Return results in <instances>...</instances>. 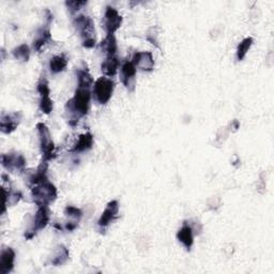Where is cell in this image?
<instances>
[{"instance_id":"1","label":"cell","mask_w":274,"mask_h":274,"mask_svg":"<svg viewBox=\"0 0 274 274\" xmlns=\"http://www.w3.org/2000/svg\"><path fill=\"white\" fill-rule=\"evenodd\" d=\"M93 87L77 85L72 99L68 100L65 104L66 113L70 117L71 125H75L81 117L86 116L90 109L91 97H93Z\"/></svg>"},{"instance_id":"2","label":"cell","mask_w":274,"mask_h":274,"mask_svg":"<svg viewBox=\"0 0 274 274\" xmlns=\"http://www.w3.org/2000/svg\"><path fill=\"white\" fill-rule=\"evenodd\" d=\"M73 25L81 34L83 47L86 49H93L96 45V28L95 22L90 16L78 15L74 18Z\"/></svg>"},{"instance_id":"3","label":"cell","mask_w":274,"mask_h":274,"mask_svg":"<svg viewBox=\"0 0 274 274\" xmlns=\"http://www.w3.org/2000/svg\"><path fill=\"white\" fill-rule=\"evenodd\" d=\"M57 188L49 180L40 185L31 187V196L38 207L40 206H50L57 198Z\"/></svg>"},{"instance_id":"4","label":"cell","mask_w":274,"mask_h":274,"mask_svg":"<svg viewBox=\"0 0 274 274\" xmlns=\"http://www.w3.org/2000/svg\"><path fill=\"white\" fill-rule=\"evenodd\" d=\"M37 131L39 135V142L43 161L49 162L56 156V147L53 142L51 132L48 128V125L43 122L37 123Z\"/></svg>"},{"instance_id":"5","label":"cell","mask_w":274,"mask_h":274,"mask_svg":"<svg viewBox=\"0 0 274 274\" xmlns=\"http://www.w3.org/2000/svg\"><path fill=\"white\" fill-rule=\"evenodd\" d=\"M113 89H115V83H113L112 79L106 76H102L95 82L93 87V95L99 104L105 105L111 99Z\"/></svg>"},{"instance_id":"6","label":"cell","mask_w":274,"mask_h":274,"mask_svg":"<svg viewBox=\"0 0 274 274\" xmlns=\"http://www.w3.org/2000/svg\"><path fill=\"white\" fill-rule=\"evenodd\" d=\"M50 220H51V210L49 206H40V207H38L36 214H34L33 224L31 228L25 233V238L27 240L32 239L37 235L38 232L44 230V228L49 225Z\"/></svg>"},{"instance_id":"7","label":"cell","mask_w":274,"mask_h":274,"mask_svg":"<svg viewBox=\"0 0 274 274\" xmlns=\"http://www.w3.org/2000/svg\"><path fill=\"white\" fill-rule=\"evenodd\" d=\"M122 16L118 11L110 6L105 8L104 17H103V26L106 31V34H115V32L122 25Z\"/></svg>"},{"instance_id":"8","label":"cell","mask_w":274,"mask_h":274,"mask_svg":"<svg viewBox=\"0 0 274 274\" xmlns=\"http://www.w3.org/2000/svg\"><path fill=\"white\" fill-rule=\"evenodd\" d=\"M27 161L25 156L19 152H10L2 155V165L10 171H18L21 173L26 168Z\"/></svg>"},{"instance_id":"9","label":"cell","mask_w":274,"mask_h":274,"mask_svg":"<svg viewBox=\"0 0 274 274\" xmlns=\"http://www.w3.org/2000/svg\"><path fill=\"white\" fill-rule=\"evenodd\" d=\"M137 68L132 61L125 60L120 67V79L123 86L129 91H134L136 85Z\"/></svg>"},{"instance_id":"10","label":"cell","mask_w":274,"mask_h":274,"mask_svg":"<svg viewBox=\"0 0 274 274\" xmlns=\"http://www.w3.org/2000/svg\"><path fill=\"white\" fill-rule=\"evenodd\" d=\"M22 118V113L20 111H13L2 113L0 117V130L4 134L13 133L19 125Z\"/></svg>"},{"instance_id":"11","label":"cell","mask_w":274,"mask_h":274,"mask_svg":"<svg viewBox=\"0 0 274 274\" xmlns=\"http://www.w3.org/2000/svg\"><path fill=\"white\" fill-rule=\"evenodd\" d=\"M136 66L137 70L144 72H151L154 68V59L153 55L150 52H137L133 55L131 60Z\"/></svg>"},{"instance_id":"12","label":"cell","mask_w":274,"mask_h":274,"mask_svg":"<svg viewBox=\"0 0 274 274\" xmlns=\"http://www.w3.org/2000/svg\"><path fill=\"white\" fill-rule=\"evenodd\" d=\"M119 213V202L118 200L113 199L110 200L107 204L105 209L103 210L100 219L98 221V225L101 228V230H105V228L113 221Z\"/></svg>"},{"instance_id":"13","label":"cell","mask_w":274,"mask_h":274,"mask_svg":"<svg viewBox=\"0 0 274 274\" xmlns=\"http://www.w3.org/2000/svg\"><path fill=\"white\" fill-rule=\"evenodd\" d=\"M16 254L12 247H4L0 253V274H8L14 269Z\"/></svg>"},{"instance_id":"14","label":"cell","mask_w":274,"mask_h":274,"mask_svg":"<svg viewBox=\"0 0 274 274\" xmlns=\"http://www.w3.org/2000/svg\"><path fill=\"white\" fill-rule=\"evenodd\" d=\"M177 239L188 250H190L194 244V228L188 222H185L177 233Z\"/></svg>"},{"instance_id":"15","label":"cell","mask_w":274,"mask_h":274,"mask_svg":"<svg viewBox=\"0 0 274 274\" xmlns=\"http://www.w3.org/2000/svg\"><path fill=\"white\" fill-rule=\"evenodd\" d=\"M94 135L90 132H86L84 134H81L78 137V140L74 144L73 148L71 149V152L74 153H81L90 150L94 147Z\"/></svg>"},{"instance_id":"16","label":"cell","mask_w":274,"mask_h":274,"mask_svg":"<svg viewBox=\"0 0 274 274\" xmlns=\"http://www.w3.org/2000/svg\"><path fill=\"white\" fill-rule=\"evenodd\" d=\"M120 66V60L117 56H110L106 57V59L102 62L101 70L102 73L106 77L115 76L118 72V68Z\"/></svg>"},{"instance_id":"17","label":"cell","mask_w":274,"mask_h":274,"mask_svg":"<svg viewBox=\"0 0 274 274\" xmlns=\"http://www.w3.org/2000/svg\"><path fill=\"white\" fill-rule=\"evenodd\" d=\"M48 169H49V162L42 161L41 164L38 166V168L34 170L29 177V185L30 188L33 186H37L42 184V182L49 180L48 179Z\"/></svg>"},{"instance_id":"18","label":"cell","mask_w":274,"mask_h":274,"mask_svg":"<svg viewBox=\"0 0 274 274\" xmlns=\"http://www.w3.org/2000/svg\"><path fill=\"white\" fill-rule=\"evenodd\" d=\"M51 41H52V32L50 26H45L38 31L36 39L33 40L32 44L33 50L36 52H40L44 48V45L48 44Z\"/></svg>"},{"instance_id":"19","label":"cell","mask_w":274,"mask_h":274,"mask_svg":"<svg viewBox=\"0 0 274 274\" xmlns=\"http://www.w3.org/2000/svg\"><path fill=\"white\" fill-rule=\"evenodd\" d=\"M101 50L106 55V57L116 56L118 51V45L115 34H107L105 39L101 42Z\"/></svg>"},{"instance_id":"20","label":"cell","mask_w":274,"mask_h":274,"mask_svg":"<svg viewBox=\"0 0 274 274\" xmlns=\"http://www.w3.org/2000/svg\"><path fill=\"white\" fill-rule=\"evenodd\" d=\"M50 71L53 74H58L62 71H64L67 66V58L61 54V55H56L52 57L50 60Z\"/></svg>"},{"instance_id":"21","label":"cell","mask_w":274,"mask_h":274,"mask_svg":"<svg viewBox=\"0 0 274 274\" xmlns=\"http://www.w3.org/2000/svg\"><path fill=\"white\" fill-rule=\"evenodd\" d=\"M68 257H70V252H68V249L64 245H58L55 249L53 258L51 259V264L56 267L61 266L65 264Z\"/></svg>"},{"instance_id":"22","label":"cell","mask_w":274,"mask_h":274,"mask_svg":"<svg viewBox=\"0 0 274 274\" xmlns=\"http://www.w3.org/2000/svg\"><path fill=\"white\" fill-rule=\"evenodd\" d=\"M11 53H12L15 59L22 62H27L30 58V48L26 43H22L18 45V47L14 48Z\"/></svg>"},{"instance_id":"23","label":"cell","mask_w":274,"mask_h":274,"mask_svg":"<svg viewBox=\"0 0 274 274\" xmlns=\"http://www.w3.org/2000/svg\"><path fill=\"white\" fill-rule=\"evenodd\" d=\"M254 43V40L252 37H247L245 39H243L241 42H240L238 44V48H237V59L239 61H242L245 56L247 54V52L249 51L250 47H252Z\"/></svg>"},{"instance_id":"24","label":"cell","mask_w":274,"mask_h":274,"mask_svg":"<svg viewBox=\"0 0 274 274\" xmlns=\"http://www.w3.org/2000/svg\"><path fill=\"white\" fill-rule=\"evenodd\" d=\"M64 214L68 219H73L74 222H79L83 216V211L77 207H74V206H66L64 209Z\"/></svg>"},{"instance_id":"25","label":"cell","mask_w":274,"mask_h":274,"mask_svg":"<svg viewBox=\"0 0 274 274\" xmlns=\"http://www.w3.org/2000/svg\"><path fill=\"white\" fill-rule=\"evenodd\" d=\"M37 90H38V93L40 95V98L51 97L50 96L51 95V88H50V85H49V81L44 75L40 78V81H39L38 86H37Z\"/></svg>"},{"instance_id":"26","label":"cell","mask_w":274,"mask_h":274,"mask_svg":"<svg viewBox=\"0 0 274 274\" xmlns=\"http://www.w3.org/2000/svg\"><path fill=\"white\" fill-rule=\"evenodd\" d=\"M39 106H40V109L42 112L49 115V113H51L53 111L54 102L51 99V97H43V98H40Z\"/></svg>"},{"instance_id":"27","label":"cell","mask_w":274,"mask_h":274,"mask_svg":"<svg viewBox=\"0 0 274 274\" xmlns=\"http://www.w3.org/2000/svg\"><path fill=\"white\" fill-rule=\"evenodd\" d=\"M65 6L72 14H75L83 7L87 6V2L86 0H72V2H65Z\"/></svg>"},{"instance_id":"28","label":"cell","mask_w":274,"mask_h":274,"mask_svg":"<svg viewBox=\"0 0 274 274\" xmlns=\"http://www.w3.org/2000/svg\"><path fill=\"white\" fill-rule=\"evenodd\" d=\"M146 39L149 41L152 45H154L155 48L159 49V45H158V39H157V30H156V27H152L150 28L149 30H148L147 34H146Z\"/></svg>"},{"instance_id":"29","label":"cell","mask_w":274,"mask_h":274,"mask_svg":"<svg viewBox=\"0 0 274 274\" xmlns=\"http://www.w3.org/2000/svg\"><path fill=\"white\" fill-rule=\"evenodd\" d=\"M77 225H78V222H74V221L73 222H67L65 224L64 228H65V231H67V232H73L75 228L77 227Z\"/></svg>"}]
</instances>
